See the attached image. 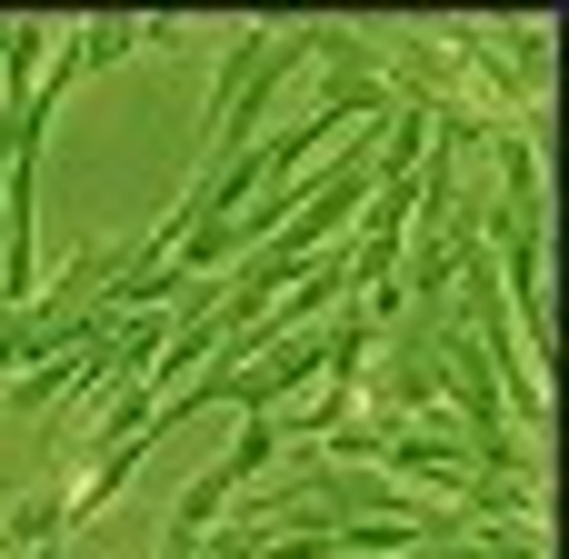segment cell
<instances>
[{"mask_svg":"<svg viewBox=\"0 0 569 559\" xmlns=\"http://www.w3.org/2000/svg\"><path fill=\"white\" fill-rule=\"evenodd\" d=\"M20 559H70V550H60V540H50V550H20Z\"/></svg>","mask_w":569,"mask_h":559,"instance_id":"cell-3","label":"cell"},{"mask_svg":"<svg viewBox=\"0 0 569 559\" xmlns=\"http://www.w3.org/2000/svg\"><path fill=\"white\" fill-rule=\"evenodd\" d=\"M320 60V20H250L230 50H220V80H210V110H200V170L210 180L220 160H240L260 140V120L280 110V90Z\"/></svg>","mask_w":569,"mask_h":559,"instance_id":"cell-1","label":"cell"},{"mask_svg":"<svg viewBox=\"0 0 569 559\" xmlns=\"http://www.w3.org/2000/svg\"><path fill=\"white\" fill-rule=\"evenodd\" d=\"M260 550H270V520H220L190 559H260Z\"/></svg>","mask_w":569,"mask_h":559,"instance_id":"cell-2","label":"cell"}]
</instances>
